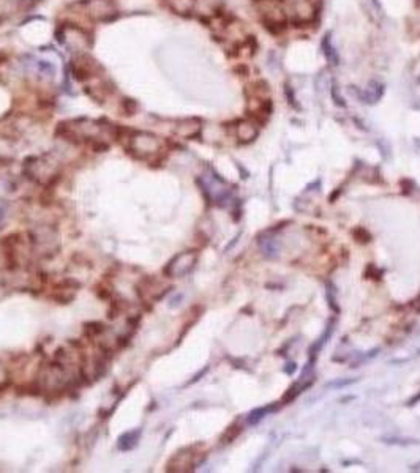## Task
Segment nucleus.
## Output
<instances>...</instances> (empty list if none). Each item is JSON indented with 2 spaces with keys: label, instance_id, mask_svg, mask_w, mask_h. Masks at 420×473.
Instances as JSON below:
<instances>
[{
  "label": "nucleus",
  "instance_id": "f257e3e1",
  "mask_svg": "<svg viewBox=\"0 0 420 473\" xmlns=\"http://www.w3.org/2000/svg\"><path fill=\"white\" fill-rule=\"evenodd\" d=\"M127 151L135 158L150 163L160 161V151L163 150V142L158 136L147 131H130L127 136Z\"/></svg>",
  "mask_w": 420,
  "mask_h": 473
},
{
  "label": "nucleus",
  "instance_id": "f03ea898",
  "mask_svg": "<svg viewBox=\"0 0 420 473\" xmlns=\"http://www.w3.org/2000/svg\"><path fill=\"white\" fill-rule=\"evenodd\" d=\"M172 287L167 286L164 287L163 282L155 276V275H146L138 279V282L135 284V292L138 295V298L141 300L142 304H152L157 303L161 298H164L167 292H169Z\"/></svg>",
  "mask_w": 420,
  "mask_h": 473
},
{
  "label": "nucleus",
  "instance_id": "7ed1b4c3",
  "mask_svg": "<svg viewBox=\"0 0 420 473\" xmlns=\"http://www.w3.org/2000/svg\"><path fill=\"white\" fill-rule=\"evenodd\" d=\"M198 260V253L184 251L174 256L163 268V276L166 278H184L195 268Z\"/></svg>",
  "mask_w": 420,
  "mask_h": 473
},
{
  "label": "nucleus",
  "instance_id": "20e7f679",
  "mask_svg": "<svg viewBox=\"0 0 420 473\" xmlns=\"http://www.w3.org/2000/svg\"><path fill=\"white\" fill-rule=\"evenodd\" d=\"M60 43H64L68 49L75 51L76 54H81L89 47V37L86 30H82L78 26L68 24V26L60 27Z\"/></svg>",
  "mask_w": 420,
  "mask_h": 473
},
{
  "label": "nucleus",
  "instance_id": "39448f33",
  "mask_svg": "<svg viewBox=\"0 0 420 473\" xmlns=\"http://www.w3.org/2000/svg\"><path fill=\"white\" fill-rule=\"evenodd\" d=\"M258 8H259V13L264 22H266L267 26L278 27V29L284 26V21H286L284 11L275 0H259Z\"/></svg>",
  "mask_w": 420,
  "mask_h": 473
},
{
  "label": "nucleus",
  "instance_id": "423d86ee",
  "mask_svg": "<svg viewBox=\"0 0 420 473\" xmlns=\"http://www.w3.org/2000/svg\"><path fill=\"white\" fill-rule=\"evenodd\" d=\"M87 11L89 16L97 21L109 19L114 11V2L112 0H89Z\"/></svg>",
  "mask_w": 420,
  "mask_h": 473
},
{
  "label": "nucleus",
  "instance_id": "0eeeda50",
  "mask_svg": "<svg viewBox=\"0 0 420 473\" xmlns=\"http://www.w3.org/2000/svg\"><path fill=\"white\" fill-rule=\"evenodd\" d=\"M175 134L184 137V139H191L199 134L201 131V120L198 118H184V120H180L175 126Z\"/></svg>",
  "mask_w": 420,
  "mask_h": 473
},
{
  "label": "nucleus",
  "instance_id": "6e6552de",
  "mask_svg": "<svg viewBox=\"0 0 420 473\" xmlns=\"http://www.w3.org/2000/svg\"><path fill=\"white\" fill-rule=\"evenodd\" d=\"M316 10L310 0H295L292 4V15L298 22H310L315 18Z\"/></svg>",
  "mask_w": 420,
  "mask_h": 473
},
{
  "label": "nucleus",
  "instance_id": "1a4fd4ad",
  "mask_svg": "<svg viewBox=\"0 0 420 473\" xmlns=\"http://www.w3.org/2000/svg\"><path fill=\"white\" fill-rule=\"evenodd\" d=\"M107 331V327L100 321H89L82 325V336L87 342H97Z\"/></svg>",
  "mask_w": 420,
  "mask_h": 473
},
{
  "label": "nucleus",
  "instance_id": "9d476101",
  "mask_svg": "<svg viewBox=\"0 0 420 473\" xmlns=\"http://www.w3.org/2000/svg\"><path fill=\"white\" fill-rule=\"evenodd\" d=\"M235 134L242 142H251L258 136V125L253 120H240L235 126Z\"/></svg>",
  "mask_w": 420,
  "mask_h": 473
},
{
  "label": "nucleus",
  "instance_id": "9b49d317",
  "mask_svg": "<svg viewBox=\"0 0 420 473\" xmlns=\"http://www.w3.org/2000/svg\"><path fill=\"white\" fill-rule=\"evenodd\" d=\"M166 2L175 15L187 16L195 11L198 0H166Z\"/></svg>",
  "mask_w": 420,
  "mask_h": 473
},
{
  "label": "nucleus",
  "instance_id": "f8f14e48",
  "mask_svg": "<svg viewBox=\"0 0 420 473\" xmlns=\"http://www.w3.org/2000/svg\"><path fill=\"white\" fill-rule=\"evenodd\" d=\"M139 435H141L139 429L128 431V432L122 434L118 437V440H117V448L120 449V451H130V449H133L138 445Z\"/></svg>",
  "mask_w": 420,
  "mask_h": 473
},
{
  "label": "nucleus",
  "instance_id": "ddd939ff",
  "mask_svg": "<svg viewBox=\"0 0 420 473\" xmlns=\"http://www.w3.org/2000/svg\"><path fill=\"white\" fill-rule=\"evenodd\" d=\"M95 293H97V297L100 300H111L114 297V289L111 286H107L106 281H103L95 286Z\"/></svg>",
  "mask_w": 420,
  "mask_h": 473
}]
</instances>
